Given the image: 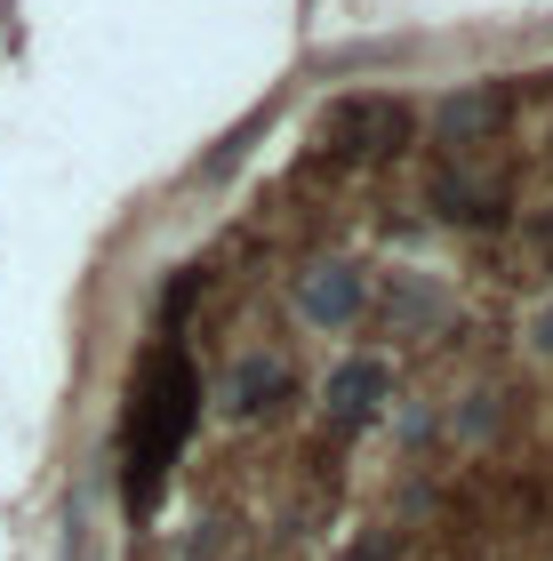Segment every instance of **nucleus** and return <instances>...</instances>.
<instances>
[{
    "label": "nucleus",
    "instance_id": "obj_2",
    "mask_svg": "<svg viewBox=\"0 0 553 561\" xmlns=\"http://www.w3.org/2000/svg\"><path fill=\"white\" fill-rule=\"evenodd\" d=\"M330 137H337V152H377V145L401 137V113L393 105H337L330 113Z\"/></svg>",
    "mask_w": 553,
    "mask_h": 561
},
{
    "label": "nucleus",
    "instance_id": "obj_4",
    "mask_svg": "<svg viewBox=\"0 0 553 561\" xmlns=\"http://www.w3.org/2000/svg\"><path fill=\"white\" fill-rule=\"evenodd\" d=\"M369 393H377V369H369V362H354V369L337 377V393H330V401H337L345 417H361V410H369Z\"/></svg>",
    "mask_w": 553,
    "mask_h": 561
},
{
    "label": "nucleus",
    "instance_id": "obj_5",
    "mask_svg": "<svg viewBox=\"0 0 553 561\" xmlns=\"http://www.w3.org/2000/svg\"><path fill=\"white\" fill-rule=\"evenodd\" d=\"M313 313H354V289H345V280H321V289H313Z\"/></svg>",
    "mask_w": 553,
    "mask_h": 561
},
{
    "label": "nucleus",
    "instance_id": "obj_1",
    "mask_svg": "<svg viewBox=\"0 0 553 561\" xmlns=\"http://www.w3.org/2000/svg\"><path fill=\"white\" fill-rule=\"evenodd\" d=\"M200 417V377L177 345H161L153 362L137 369L129 386V425H120V490H129V505H145L161 490L169 457L185 449V433Z\"/></svg>",
    "mask_w": 553,
    "mask_h": 561
},
{
    "label": "nucleus",
    "instance_id": "obj_3",
    "mask_svg": "<svg viewBox=\"0 0 553 561\" xmlns=\"http://www.w3.org/2000/svg\"><path fill=\"white\" fill-rule=\"evenodd\" d=\"M489 113H497V96H489V89H473L465 105H449V113H441V129H449V137H473V129H489Z\"/></svg>",
    "mask_w": 553,
    "mask_h": 561
}]
</instances>
